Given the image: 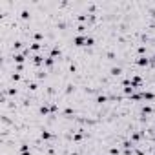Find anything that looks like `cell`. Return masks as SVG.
Returning <instances> with one entry per match:
<instances>
[{
    "mask_svg": "<svg viewBox=\"0 0 155 155\" xmlns=\"http://www.w3.org/2000/svg\"><path fill=\"white\" fill-rule=\"evenodd\" d=\"M91 46H95V38H93V37H88V40H86V48H91Z\"/></svg>",
    "mask_w": 155,
    "mask_h": 155,
    "instance_id": "21",
    "label": "cell"
},
{
    "mask_svg": "<svg viewBox=\"0 0 155 155\" xmlns=\"http://www.w3.org/2000/svg\"><path fill=\"white\" fill-rule=\"evenodd\" d=\"M106 57H108V60H115V53H113V51H108V53H106Z\"/></svg>",
    "mask_w": 155,
    "mask_h": 155,
    "instance_id": "25",
    "label": "cell"
},
{
    "mask_svg": "<svg viewBox=\"0 0 155 155\" xmlns=\"http://www.w3.org/2000/svg\"><path fill=\"white\" fill-rule=\"evenodd\" d=\"M31 58H33L31 62H33V66H35V68H40V66L44 68V60H46V57H42V55H33Z\"/></svg>",
    "mask_w": 155,
    "mask_h": 155,
    "instance_id": "6",
    "label": "cell"
},
{
    "mask_svg": "<svg viewBox=\"0 0 155 155\" xmlns=\"http://www.w3.org/2000/svg\"><path fill=\"white\" fill-rule=\"evenodd\" d=\"M29 53H31L29 48H26L22 53H15V55H13V62H15V64H24V62H26V57H27Z\"/></svg>",
    "mask_w": 155,
    "mask_h": 155,
    "instance_id": "1",
    "label": "cell"
},
{
    "mask_svg": "<svg viewBox=\"0 0 155 155\" xmlns=\"http://www.w3.org/2000/svg\"><path fill=\"white\" fill-rule=\"evenodd\" d=\"M108 100H110V99H108L106 95H99V97L95 99V102H97V104H106Z\"/></svg>",
    "mask_w": 155,
    "mask_h": 155,
    "instance_id": "14",
    "label": "cell"
},
{
    "mask_svg": "<svg viewBox=\"0 0 155 155\" xmlns=\"http://www.w3.org/2000/svg\"><path fill=\"white\" fill-rule=\"evenodd\" d=\"M86 40H88V35H75V37H73V46H77V48H86Z\"/></svg>",
    "mask_w": 155,
    "mask_h": 155,
    "instance_id": "2",
    "label": "cell"
},
{
    "mask_svg": "<svg viewBox=\"0 0 155 155\" xmlns=\"http://www.w3.org/2000/svg\"><path fill=\"white\" fill-rule=\"evenodd\" d=\"M20 18H22V20H27V18H31V13L27 11V9H22V11H20Z\"/></svg>",
    "mask_w": 155,
    "mask_h": 155,
    "instance_id": "16",
    "label": "cell"
},
{
    "mask_svg": "<svg viewBox=\"0 0 155 155\" xmlns=\"http://www.w3.org/2000/svg\"><path fill=\"white\" fill-rule=\"evenodd\" d=\"M27 89L29 91H37L38 89V84H37V82H27Z\"/></svg>",
    "mask_w": 155,
    "mask_h": 155,
    "instance_id": "19",
    "label": "cell"
},
{
    "mask_svg": "<svg viewBox=\"0 0 155 155\" xmlns=\"http://www.w3.org/2000/svg\"><path fill=\"white\" fill-rule=\"evenodd\" d=\"M53 137H55V133H51L49 130H42V131H40V139H42V141H51Z\"/></svg>",
    "mask_w": 155,
    "mask_h": 155,
    "instance_id": "8",
    "label": "cell"
},
{
    "mask_svg": "<svg viewBox=\"0 0 155 155\" xmlns=\"http://www.w3.org/2000/svg\"><path fill=\"white\" fill-rule=\"evenodd\" d=\"M60 55H62V51H60L58 44H55L53 48H51V53H49V57H53V58L57 60V58H60Z\"/></svg>",
    "mask_w": 155,
    "mask_h": 155,
    "instance_id": "7",
    "label": "cell"
},
{
    "mask_svg": "<svg viewBox=\"0 0 155 155\" xmlns=\"http://www.w3.org/2000/svg\"><path fill=\"white\" fill-rule=\"evenodd\" d=\"M62 113H64V115H66V117H71V115H73V113H75V111H73V108H66V110H64V111H62Z\"/></svg>",
    "mask_w": 155,
    "mask_h": 155,
    "instance_id": "22",
    "label": "cell"
},
{
    "mask_svg": "<svg viewBox=\"0 0 155 155\" xmlns=\"http://www.w3.org/2000/svg\"><path fill=\"white\" fill-rule=\"evenodd\" d=\"M11 80L13 82H20V80H22V75L17 73V71H13V73H11Z\"/></svg>",
    "mask_w": 155,
    "mask_h": 155,
    "instance_id": "18",
    "label": "cell"
},
{
    "mask_svg": "<svg viewBox=\"0 0 155 155\" xmlns=\"http://www.w3.org/2000/svg\"><path fill=\"white\" fill-rule=\"evenodd\" d=\"M119 148H110V155H119Z\"/></svg>",
    "mask_w": 155,
    "mask_h": 155,
    "instance_id": "26",
    "label": "cell"
},
{
    "mask_svg": "<svg viewBox=\"0 0 155 155\" xmlns=\"http://www.w3.org/2000/svg\"><path fill=\"white\" fill-rule=\"evenodd\" d=\"M69 155H80V153H79V151H71Z\"/></svg>",
    "mask_w": 155,
    "mask_h": 155,
    "instance_id": "28",
    "label": "cell"
},
{
    "mask_svg": "<svg viewBox=\"0 0 155 155\" xmlns=\"http://www.w3.org/2000/svg\"><path fill=\"white\" fill-rule=\"evenodd\" d=\"M150 64H151V58L146 57V55H142V57H137V58H135V66L146 68V66H150Z\"/></svg>",
    "mask_w": 155,
    "mask_h": 155,
    "instance_id": "4",
    "label": "cell"
},
{
    "mask_svg": "<svg viewBox=\"0 0 155 155\" xmlns=\"http://www.w3.org/2000/svg\"><path fill=\"white\" fill-rule=\"evenodd\" d=\"M137 53H139V55L142 57L144 53H146V46H139V48H137Z\"/></svg>",
    "mask_w": 155,
    "mask_h": 155,
    "instance_id": "23",
    "label": "cell"
},
{
    "mask_svg": "<svg viewBox=\"0 0 155 155\" xmlns=\"http://www.w3.org/2000/svg\"><path fill=\"white\" fill-rule=\"evenodd\" d=\"M110 75H111V77H119V75H122V68H119V66L110 68Z\"/></svg>",
    "mask_w": 155,
    "mask_h": 155,
    "instance_id": "11",
    "label": "cell"
},
{
    "mask_svg": "<svg viewBox=\"0 0 155 155\" xmlns=\"http://www.w3.org/2000/svg\"><path fill=\"white\" fill-rule=\"evenodd\" d=\"M22 48H24V42H22V40H15V42H13V49H15V51L22 49Z\"/></svg>",
    "mask_w": 155,
    "mask_h": 155,
    "instance_id": "15",
    "label": "cell"
},
{
    "mask_svg": "<svg viewBox=\"0 0 155 155\" xmlns=\"http://www.w3.org/2000/svg\"><path fill=\"white\" fill-rule=\"evenodd\" d=\"M151 64H155V53H153V57H151Z\"/></svg>",
    "mask_w": 155,
    "mask_h": 155,
    "instance_id": "29",
    "label": "cell"
},
{
    "mask_svg": "<svg viewBox=\"0 0 155 155\" xmlns=\"http://www.w3.org/2000/svg\"><path fill=\"white\" fill-rule=\"evenodd\" d=\"M18 151H20V153H24V151H31V150H29V144H26V142H24V144H20Z\"/></svg>",
    "mask_w": 155,
    "mask_h": 155,
    "instance_id": "20",
    "label": "cell"
},
{
    "mask_svg": "<svg viewBox=\"0 0 155 155\" xmlns=\"http://www.w3.org/2000/svg\"><path fill=\"white\" fill-rule=\"evenodd\" d=\"M38 115H40V117H48V115H51V102H44V104H40V108H38Z\"/></svg>",
    "mask_w": 155,
    "mask_h": 155,
    "instance_id": "3",
    "label": "cell"
},
{
    "mask_svg": "<svg viewBox=\"0 0 155 155\" xmlns=\"http://www.w3.org/2000/svg\"><path fill=\"white\" fill-rule=\"evenodd\" d=\"M53 66H55V58L48 55V57H46V60H44V69H51Z\"/></svg>",
    "mask_w": 155,
    "mask_h": 155,
    "instance_id": "9",
    "label": "cell"
},
{
    "mask_svg": "<svg viewBox=\"0 0 155 155\" xmlns=\"http://www.w3.org/2000/svg\"><path fill=\"white\" fill-rule=\"evenodd\" d=\"M151 113H153V108H151V106H142V108H141V117L151 115Z\"/></svg>",
    "mask_w": 155,
    "mask_h": 155,
    "instance_id": "12",
    "label": "cell"
},
{
    "mask_svg": "<svg viewBox=\"0 0 155 155\" xmlns=\"http://www.w3.org/2000/svg\"><path fill=\"white\" fill-rule=\"evenodd\" d=\"M141 93H142V100H155V93L153 91H146V89H144Z\"/></svg>",
    "mask_w": 155,
    "mask_h": 155,
    "instance_id": "10",
    "label": "cell"
},
{
    "mask_svg": "<svg viewBox=\"0 0 155 155\" xmlns=\"http://www.w3.org/2000/svg\"><path fill=\"white\" fill-rule=\"evenodd\" d=\"M130 79H131V86L135 88V89H141V88L144 86V80H142L141 75H131Z\"/></svg>",
    "mask_w": 155,
    "mask_h": 155,
    "instance_id": "5",
    "label": "cell"
},
{
    "mask_svg": "<svg viewBox=\"0 0 155 155\" xmlns=\"http://www.w3.org/2000/svg\"><path fill=\"white\" fill-rule=\"evenodd\" d=\"M18 155H31V151H24V153H18Z\"/></svg>",
    "mask_w": 155,
    "mask_h": 155,
    "instance_id": "27",
    "label": "cell"
},
{
    "mask_svg": "<svg viewBox=\"0 0 155 155\" xmlns=\"http://www.w3.org/2000/svg\"><path fill=\"white\" fill-rule=\"evenodd\" d=\"M15 71H17V73H22V71H24V64H15Z\"/></svg>",
    "mask_w": 155,
    "mask_h": 155,
    "instance_id": "24",
    "label": "cell"
},
{
    "mask_svg": "<svg viewBox=\"0 0 155 155\" xmlns=\"http://www.w3.org/2000/svg\"><path fill=\"white\" fill-rule=\"evenodd\" d=\"M86 29H88V26L79 24V26H77V33H79V35H84V33H86Z\"/></svg>",
    "mask_w": 155,
    "mask_h": 155,
    "instance_id": "17",
    "label": "cell"
},
{
    "mask_svg": "<svg viewBox=\"0 0 155 155\" xmlns=\"http://www.w3.org/2000/svg\"><path fill=\"white\" fill-rule=\"evenodd\" d=\"M35 77H37V80H42V79H46V77H48V73H46V69H37V73H35Z\"/></svg>",
    "mask_w": 155,
    "mask_h": 155,
    "instance_id": "13",
    "label": "cell"
}]
</instances>
